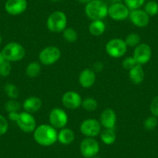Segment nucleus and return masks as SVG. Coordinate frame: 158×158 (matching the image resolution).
Segmentation results:
<instances>
[{"label":"nucleus","instance_id":"5","mask_svg":"<svg viewBox=\"0 0 158 158\" xmlns=\"http://www.w3.org/2000/svg\"><path fill=\"white\" fill-rule=\"evenodd\" d=\"M127 44L121 38H113L109 40L106 44V51L109 57L112 58H120L123 57L127 51Z\"/></svg>","mask_w":158,"mask_h":158},{"label":"nucleus","instance_id":"37","mask_svg":"<svg viewBox=\"0 0 158 158\" xmlns=\"http://www.w3.org/2000/svg\"><path fill=\"white\" fill-rule=\"evenodd\" d=\"M19 112H9L8 113V117L10 120L13 121V122H16L17 121L18 118H19Z\"/></svg>","mask_w":158,"mask_h":158},{"label":"nucleus","instance_id":"9","mask_svg":"<svg viewBox=\"0 0 158 158\" xmlns=\"http://www.w3.org/2000/svg\"><path fill=\"white\" fill-rule=\"evenodd\" d=\"M100 146L95 138L85 137L80 143V152L85 158H92L97 156Z\"/></svg>","mask_w":158,"mask_h":158},{"label":"nucleus","instance_id":"15","mask_svg":"<svg viewBox=\"0 0 158 158\" xmlns=\"http://www.w3.org/2000/svg\"><path fill=\"white\" fill-rule=\"evenodd\" d=\"M27 9V0H7L5 3V10L11 16H19L23 14Z\"/></svg>","mask_w":158,"mask_h":158},{"label":"nucleus","instance_id":"23","mask_svg":"<svg viewBox=\"0 0 158 158\" xmlns=\"http://www.w3.org/2000/svg\"><path fill=\"white\" fill-rule=\"evenodd\" d=\"M41 64L37 61H32L27 66L26 74L29 77H36L41 72Z\"/></svg>","mask_w":158,"mask_h":158},{"label":"nucleus","instance_id":"28","mask_svg":"<svg viewBox=\"0 0 158 158\" xmlns=\"http://www.w3.org/2000/svg\"><path fill=\"white\" fill-rule=\"evenodd\" d=\"M143 10L149 16H156L158 13V3L156 1H149L144 6Z\"/></svg>","mask_w":158,"mask_h":158},{"label":"nucleus","instance_id":"3","mask_svg":"<svg viewBox=\"0 0 158 158\" xmlns=\"http://www.w3.org/2000/svg\"><path fill=\"white\" fill-rule=\"evenodd\" d=\"M2 54L6 60L10 62L20 61L25 57L26 50L22 44L17 42L12 41L7 44L3 49Z\"/></svg>","mask_w":158,"mask_h":158},{"label":"nucleus","instance_id":"20","mask_svg":"<svg viewBox=\"0 0 158 158\" xmlns=\"http://www.w3.org/2000/svg\"><path fill=\"white\" fill-rule=\"evenodd\" d=\"M75 139L74 132L70 128L64 127L60 129V131L57 133V141L63 145H69L74 142Z\"/></svg>","mask_w":158,"mask_h":158},{"label":"nucleus","instance_id":"4","mask_svg":"<svg viewBox=\"0 0 158 158\" xmlns=\"http://www.w3.org/2000/svg\"><path fill=\"white\" fill-rule=\"evenodd\" d=\"M68 17L64 12L57 10L50 14L47 19L46 25L52 33H61L67 28Z\"/></svg>","mask_w":158,"mask_h":158},{"label":"nucleus","instance_id":"1","mask_svg":"<svg viewBox=\"0 0 158 158\" xmlns=\"http://www.w3.org/2000/svg\"><path fill=\"white\" fill-rule=\"evenodd\" d=\"M35 142L42 147H50L57 141V131L50 124H42L33 131Z\"/></svg>","mask_w":158,"mask_h":158},{"label":"nucleus","instance_id":"7","mask_svg":"<svg viewBox=\"0 0 158 158\" xmlns=\"http://www.w3.org/2000/svg\"><path fill=\"white\" fill-rule=\"evenodd\" d=\"M80 131L85 137L95 138L101 133L102 126L99 121L95 118H86L80 125Z\"/></svg>","mask_w":158,"mask_h":158},{"label":"nucleus","instance_id":"26","mask_svg":"<svg viewBox=\"0 0 158 158\" xmlns=\"http://www.w3.org/2000/svg\"><path fill=\"white\" fill-rule=\"evenodd\" d=\"M6 94L10 99H17L19 95V91L17 86L12 83H7L4 87Z\"/></svg>","mask_w":158,"mask_h":158},{"label":"nucleus","instance_id":"33","mask_svg":"<svg viewBox=\"0 0 158 158\" xmlns=\"http://www.w3.org/2000/svg\"><path fill=\"white\" fill-rule=\"evenodd\" d=\"M136 64H137V63L136 62L135 59L133 58V56H132V57H126L122 62L123 68L126 70H128V71H130V69H132V68Z\"/></svg>","mask_w":158,"mask_h":158},{"label":"nucleus","instance_id":"43","mask_svg":"<svg viewBox=\"0 0 158 158\" xmlns=\"http://www.w3.org/2000/svg\"><path fill=\"white\" fill-rule=\"evenodd\" d=\"M52 2H58V1H60V0H51Z\"/></svg>","mask_w":158,"mask_h":158},{"label":"nucleus","instance_id":"32","mask_svg":"<svg viewBox=\"0 0 158 158\" xmlns=\"http://www.w3.org/2000/svg\"><path fill=\"white\" fill-rule=\"evenodd\" d=\"M12 71L11 63L7 60H5L3 63L0 64V76L2 77H7L10 74Z\"/></svg>","mask_w":158,"mask_h":158},{"label":"nucleus","instance_id":"34","mask_svg":"<svg viewBox=\"0 0 158 158\" xmlns=\"http://www.w3.org/2000/svg\"><path fill=\"white\" fill-rule=\"evenodd\" d=\"M9 130V123L5 116L0 114V136L6 134Z\"/></svg>","mask_w":158,"mask_h":158},{"label":"nucleus","instance_id":"30","mask_svg":"<svg viewBox=\"0 0 158 158\" xmlns=\"http://www.w3.org/2000/svg\"><path fill=\"white\" fill-rule=\"evenodd\" d=\"M158 125V120L157 118L153 115H150L148 116L143 122V127L148 131H151L153 130Z\"/></svg>","mask_w":158,"mask_h":158},{"label":"nucleus","instance_id":"27","mask_svg":"<svg viewBox=\"0 0 158 158\" xmlns=\"http://www.w3.org/2000/svg\"><path fill=\"white\" fill-rule=\"evenodd\" d=\"M124 40H125L127 47L136 48V46H138L141 43V37L138 33H131L127 35Z\"/></svg>","mask_w":158,"mask_h":158},{"label":"nucleus","instance_id":"14","mask_svg":"<svg viewBox=\"0 0 158 158\" xmlns=\"http://www.w3.org/2000/svg\"><path fill=\"white\" fill-rule=\"evenodd\" d=\"M129 19L133 25L139 28L146 27L150 23V16L143 10L141 9L130 10Z\"/></svg>","mask_w":158,"mask_h":158},{"label":"nucleus","instance_id":"22","mask_svg":"<svg viewBox=\"0 0 158 158\" xmlns=\"http://www.w3.org/2000/svg\"><path fill=\"white\" fill-rule=\"evenodd\" d=\"M99 135L102 142L106 145H112L116 140L115 129H104Z\"/></svg>","mask_w":158,"mask_h":158},{"label":"nucleus","instance_id":"2","mask_svg":"<svg viewBox=\"0 0 158 158\" xmlns=\"http://www.w3.org/2000/svg\"><path fill=\"white\" fill-rule=\"evenodd\" d=\"M109 6L103 0H92L85 7V13L91 20H103L108 16Z\"/></svg>","mask_w":158,"mask_h":158},{"label":"nucleus","instance_id":"6","mask_svg":"<svg viewBox=\"0 0 158 158\" xmlns=\"http://www.w3.org/2000/svg\"><path fill=\"white\" fill-rule=\"evenodd\" d=\"M61 57V51L56 46H48L40 52L38 59L43 65H52L57 63Z\"/></svg>","mask_w":158,"mask_h":158},{"label":"nucleus","instance_id":"10","mask_svg":"<svg viewBox=\"0 0 158 158\" xmlns=\"http://www.w3.org/2000/svg\"><path fill=\"white\" fill-rule=\"evenodd\" d=\"M16 124L21 131L27 133H33L35 129L36 128V120L35 117L33 114L25 111L19 112Z\"/></svg>","mask_w":158,"mask_h":158},{"label":"nucleus","instance_id":"39","mask_svg":"<svg viewBox=\"0 0 158 158\" xmlns=\"http://www.w3.org/2000/svg\"><path fill=\"white\" fill-rule=\"evenodd\" d=\"M77 1H78L79 2H80V3H81V4H87V3H89V2H91V1H92V0H77Z\"/></svg>","mask_w":158,"mask_h":158},{"label":"nucleus","instance_id":"17","mask_svg":"<svg viewBox=\"0 0 158 158\" xmlns=\"http://www.w3.org/2000/svg\"><path fill=\"white\" fill-rule=\"evenodd\" d=\"M96 80V73L91 68L84 69L78 76V82L84 89L92 87Z\"/></svg>","mask_w":158,"mask_h":158},{"label":"nucleus","instance_id":"29","mask_svg":"<svg viewBox=\"0 0 158 158\" xmlns=\"http://www.w3.org/2000/svg\"><path fill=\"white\" fill-rule=\"evenodd\" d=\"M21 107H22V105L16 99H10L5 104V109L8 113L13 112H19Z\"/></svg>","mask_w":158,"mask_h":158},{"label":"nucleus","instance_id":"24","mask_svg":"<svg viewBox=\"0 0 158 158\" xmlns=\"http://www.w3.org/2000/svg\"><path fill=\"white\" fill-rule=\"evenodd\" d=\"M98 104L96 99L92 97H87L85 99H82L81 107L87 112H94L98 108Z\"/></svg>","mask_w":158,"mask_h":158},{"label":"nucleus","instance_id":"13","mask_svg":"<svg viewBox=\"0 0 158 158\" xmlns=\"http://www.w3.org/2000/svg\"><path fill=\"white\" fill-rule=\"evenodd\" d=\"M61 102L66 109L74 110L81 107L82 98L75 91H68L62 95Z\"/></svg>","mask_w":158,"mask_h":158},{"label":"nucleus","instance_id":"8","mask_svg":"<svg viewBox=\"0 0 158 158\" xmlns=\"http://www.w3.org/2000/svg\"><path fill=\"white\" fill-rule=\"evenodd\" d=\"M49 123L56 130L64 128L68 123V113L63 109L54 108L50 112Z\"/></svg>","mask_w":158,"mask_h":158},{"label":"nucleus","instance_id":"42","mask_svg":"<svg viewBox=\"0 0 158 158\" xmlns=\"http://www.w3.org/2000/svg\"><path fill=\"white\" fill-rule=\"evenodd\" d=\"M92 158H102V157H101V156H94V157H92Z\"/></svg>","mask_w":158,"mask_h":158},{"label":"nucleus","instance_id":"11","mask_svg":"<svg viewBox=\"0 0 158 158\" xmlns=\"http://www.w3.org/2000/svg\"><path fill=\"white\" fill-rule=\"evenodd\" d=\"M130 9L123 2H114L109 6L108 16L115 21H123L129 18Z\"/></svg>","mask_w":158,"mask_h":158},{"label":"nucleus","instance_id":"16","mask_svg":"<svg viewBox=\"0 0 158 158\" xmlns=\"http://www.w3.org/2000/svg\"><path fill=\"white\" fill-rule=\"evenodd\" d=\"M116 121V113L111 108H107L103 110L100 115V124L102 127H104L105 129H115Z\"/></svg>","mask_w":158,"mask_h":158},{"label":"nucleus","instance_id":"38","mask_svg":"<svg viewBox=\"0 0 158 158\" xmlns=\"http://www.w3.org/2000/svg\"><path fill=\"white\" fill-rule=\"evenodd\" d=\"M5 58H4V57H3V55H2V51H0V64H1L2 63H3L4 61H5Z\"/></svg>","mask_w":158,"mask_h":158},{"label":"nucleus","instance_id":"36","mask_svg":"<svg viewBox=\"0 0 158 158\" xmlns=\"http://www.w3.org/2000/svg\"><path fill=\"white\" fill-rule=\"evenodd\" d=\"M104 68V64H103L102 62L100 61H96L93 65V71H95V73H98L100 71H102Z\"/></svg>","mask_w":158,"mask_h":158},{"label":"nucleus","instance_id":"35","mask_svg":"<svg viewBox=\"0 0 158 158\" xmlns=\"http://www.w3.org/2000/svg\"><path fill=\"white\" fill-rule=\"evenodd\" d=\"M150 110L152 115L158 118V95L152 100L150 106Z\"/></svg>","mask_w":158,"mask_h":158},{"label":"nucleus","instance_id":"25","mask_svg":"<svg viewBox=\"0 0 158 158\" xmlns=\"http://www.w3.org/2000/svg\"><path fill=\"white\" fill-rule=\"evenodd\" d=\"M62 33H63V37L65 41L68 43H74L77 40L78 34L74 29L71 27H67Z\"/></svg>","mask_w":158,"mask_h":158},{"label":"nucleus","instance_id":"19","mask_svg":"<svg viewBox=\"0 0 158 158\" xmlns=\"http://www.w3.org/2000/svg\"><path fill=\"white\" fill-rule=\"evenodd\" d=\"M145 74L142 65L136 64L129 71V78L134 85H139L143 81Z\"/></svg>","mask_w":158,"mask_h":158},{"label":"nucleus","instance_id":"40","mask_svg":"<svg viewBox=\"0 0 158 158\" xmlns=\"http://www.w3.org/2000/svg\"><path fill=\"white\" fill-rule=\"evenodd\" d=\"M112 2V3H114V2H121V1L122 0H111Z\"/></svg>","mask_w":158,"mask_h":158},{"label":"nucleus","instance_id":"18","mask_svg":"<svg viewBox=\"0 0 158 158\" xmlns=\"http://www.w3.org/2000/svg\"><path fill=\"white\" fill-rule=\"evenodd\" d=\"M42 106H43V102L39 97L30 96L24 100L22 107L25 112L33 114L40 110Z\"/></svg>","mask_w":158,"mask_h":158},{"label":"nucleus","instance_id":"21","mask_svg":"<svg viewBox=\"0 0 158 158\" xmlns=\"http://www.w3.org/2000/svg\"><path fill=\"white\" fill-rule=\"evenodd\" d=\"M106 26L103 20H93L89 26V31L94 36H100L105 33Z\"/></svg>","mask_w":158,"mask_h":158},{"label":"nucleus","instance_id":"12","mask_svg":"<svg viewBox=\"0 0 158 158\" xmlns=\"http://www.w3.org/2000/svg\"><path fill=\"white\" fill-rule=\"evenodd\" d=\"M133 58L138 64H146L150 60L152 57V50L149 44L140 43L135 48L133 54Z\"/></svg>","mask_w":158,"mask_h":158},{"label":"nucleus","instance_id":"31","mask_svg":"<svg viewBox=\"0 0 158 158\" xmlns=\"http://www.w3.org/2000/svg\"><path fill=\"white\" fill-rule=\"evenodd\" d=\"M124 4L130 10L140 9L145 3L146 0H123Z\"/></svg>","mask_w":158,"mask_h":158},{"label":"nucleus","instance_id":"41","mask_svg":"<svg viewBox=\"0 0 158 158\" xmlns=\"http://www.w3.org/2000/svg\"><path fill=\"white\" fill-rule=\"evenodd\" d=\"M2 36L0 35V44H2Z\"/></svg>","mask_w":158,"mask_h":158}]
</instances>
